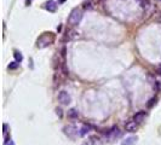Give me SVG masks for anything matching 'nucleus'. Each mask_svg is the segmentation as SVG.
Here are the masks:
<instances>
[{
	"label": "nucleus",
	"instance_id": "nucleus-10",
	"mask_svg": "<svg viewBox=\"0 0 161 145\" xmlns=\"http://www.w3.org/2000/svg\"><path fill=\"white\" fill-rule=\"evenodd\" d=\"M80 35H79V32L76 30H69L67 33V39L68 40H74V39H78Z\"/></svg>",
	"mask_w": 161,
	"mask_h": 145
},
{
	"label": "nucleus",
	"instance_id": "nucleus-20",
	"mask_svg": "<svg viewBox=\"0 0 161 145\" xmlns=\"http://www.w3.org/2000/svg\"><path fill=\"white\" fill-rule=\"evenodd\" d=\"M159 1H161V0H159Z\"/></svg>",
	"mask_w": 161,
	"mask_h": 145
},
{
	"label": "nucleus",
	"instance_id": "nucleus-11",
	"mask_svg": "<svg viewBox=\"0 0 161 145\" xmlns=\"http://www.w3.org/2000/svg\"><path fill=\"white\" fill-rule=\"evenodd\" d=\"M137 1L139 3L141 7L144 9V10H148L149 6H150V3H149V0H137Z\"/></svg>",
	"mask_w": 161,
	"mask_h": 145
},
{
	"label": "nucleus",
	"instance_id": "nucleus-15",
	"mask_svg": "<svg viewBox=\"0 0 161 145\" xmlns=\"http://www.w3.org/2000/svg\"><path fill=\"white\" fill-rule=\"evenodd\" d=\"M18 65H19V63H18V62H12V63H10V64H9V69H17V68H18Z\"/></svg>",
	"mask_w": 161,
	"mask_h": 145
},
{
	"label": "nucleus",
	"instance_id": "nucleus-12",
	"mask_svg": "<svg viewBox=\"0 0 161 145\" xmlns=\"http://www.w3.org/2000/svg\"><path fill=\"white\" fill-rule=\"evenodd\" d=\"M68 116L70 119H76L79 116V111L76 109H70V110H68Z\"/></svg>",
	"mask_w": 161,
	"mask_h": 145
},
{
	"label": "nucleus",
	"instance_id": "nucleus-9",
	"mask_svg": "<svg viewBox=\"0 0 161 145\" xmlns=\"http://www.w3.org/2000/svg\"><path fill=\"white\" fill-rule=\"evenodd\" d=\"M126 131L127 132H136V129H137V122L136 121H131V122H128V123H126Z\"/></svg>",
	"mask_w": 161,
	"mask_h": 145
},
{
	"label": "nucleus",
	"instance_id": "nucleus-14",
	"mask_svg": "<svg viewBox=\"0 0 161 145\" xmlns=\"http://www.w3.org/2000/svg\"><path fill=\"white\" fill-rule=\"evenodd\" d=\"M90 129H91V127L90 126H82V128L80 129V135H85L86 133H88L90 132Z\"/></svg>",
	"mask_w": 161,
	"mask_h": 145
},
{
	"label": "nucleus",
	"instance_id": "nucleus-4",
	"mask_svg": "<svg viewBox=\"0 0 161 145\" xmlns=\"http://www.w3.org/2000/svg\"><path fill=\"white\" fill-rule=\"evenodd\" d=\"M64 133H66L69 138H75V135L78 134V128L74 125H68L64 127Z\"/></svg>",
	"mask_w": 161,
	"mask_h": 145
},
{
	"label": "nucleus",
	"instance_id": "nucleus-2",
	"mask_svg": "<svg viewBox=\"0 0 161 145\" xmlns=\"http://www.w3.org/2000/svg\"><path fill=\"white\" fill-rule=\"evenodd\" d=\"M81 18H82V11L80 9L75 7V9L72 10V12H70V15L68 17V23L70 25H78L80 23Z\"/></svg>",
	"mask_w": 161,
	"mask_h": 145
},
{
	"label": "nucleus",
	"instance_id": "nucleus-19",
	"mask_svg": "<svg viewBox=\"0 0 161 145\" xmlns=\"http://www.w3.org/2000/svg\"><path fill=\"white\" fill-rule=\"evenodd\" d=\"M66 1V0H58V3H64Z\"/></svg>",
	"mask_w": 161,
	"mask_h": 145
},
{
	"label": "nucleus",
	"instance_id": "nucleus-6",
	"mask_svg": "<svg viewBox=\"0 0 161 145\" xmlns=\"http://www.w3.org/2000/svg\"><path fill=\"white\" fill-rule=\"evenodd\" d=\"M45 9L50 12H55L57 10V4L53 1V0H49V1L45 4Z\"/></svg>",
	"mask_w": 161,
	"mask_h": 145
},
{
	"label": "nucleus",
	"instance_id": "nucleus-8",
	"mask_svg": "<svg viewBox=\"0 0 161 145\" xmlns=\"http://www.w3.org/2000/svg\"><path fill=\"white\" fill-rule=\"evenodd\" d=\"M144 119H145V112L144 111H139L133 116V121H136V122H143Z\"/></svg>",
	"mask_w": 161,
	"mask_h": 145
},
{
	"label": "nucleus",
	"instance_id": "nucleus-1",
	"mask_svg": "<svg viewBox=\"0 0 161 145\" xmlns=\"http://www.w3.org/2000/svg\"><path fill=\"white\" fill-rule=\"evenodd\" d=\"M55 40V36L52 33H44L37 41V46L39 48H45L47 46H50Z\"/></svg>",
	"mask_w": 161,
	"mask_h": 145
},
{
	"label": "nucleus",
	"instance_id": "nucleus-5",
	"mask_svg": "<svg viewBox=\"0 0 161 145\" xmlns=\"http://www.w3.org/2000/svg\"><path fill=\"white\" fill-rule=\"evenodd\" d=\"M106 135H107V138L108 139H114L115 137H118V135H120V131L118 129V127H113L110 131H108L107 133H106Z\"/></svg>",
	"mask_w": 161,
	"mask_h": 145
},
{
	"label": "nucleus",
	"instance_id": "nucleus-13",
	"mask_svg": "<svg viewBox=\"0 0 161 145\" xmlns=\"http://www.w3.org/2000/svg\"><path fill=\"white\" fill-rule=\"evenodd\" d=\"M13 57H15L16 62H18V63H21V62L23 61V56H22V53H21V52H18V51H15Z\"/></svg>",
	"mask_w": 161,
	"mask_h": 145
},
{
	"label": "nucleus",
	"instance_id": "nucleus-3",
	"mask_svg": "<svg viewBox=\"0 0 161 145\" xmlns=\"http://www.w3.org/2000/svg\"><path fill=\"white\" fill-rule=\"evenodd\" d=\"M58 100H59V103L63 104V105H68V104L72 102V97H70V94H69L68 92L61 91V92L58 93Z\"/></svg>",
	"mask_w": 161,
	"mask_h": 145
},
{
	"label": "nucleus",
	"instance_id": "nucleus-16",
	"mask_svg": "<svg viewBox=\"0 0 161 145\" xmlns=\"http://www.w3.org/2000/svg\"><path fill=\"white\" fill-rule=\"evenodd\" d=\"M4 145H15V143H13V140L12 139H6L5 141H4Z\"/></svg>",
	"mask_w": 161,
	"mask_h": 145
},
{
	"label": "nucleus",
	"instance_id": "nucleus-17",
	"mask_svg": "<svg viewBox=\"0 0 161 145\" xmlns=\"http://www.w3.org/2000/svg\"><path fill=\"white\" fill-rule=\"evenodd\" d=\"M154 103H156V98H153V99L149 100V103H148V108H151V106L154 105Z\"/></svg>",
	"mask_w": 161,
	"mask_h": 145
},
{
	"label": "nucleus",
	"instance_id": "nucleus-18",
	"mask_svg": "<svg viewBox=\"0 0 161 145\" xmlns=\"http://www.w3.org/2000/svg\"><path fill=\"white\" fill-rule=\"evenodd\" d=\"M157 73H159V74H161V67H160V68L157 69Z\"/></svg>",
	"mask_w": 161,
	"mask_h": 145
},
{
	"label": "nucleus",
	"instance_id": "nucleus-7",
	"mask_svg": "<svg viewBox=\"0 0 161 145\" xmlns=\"http://www.w3.org/2000/svg\"><path fill=\"white\" fill-rule=\"evenodd\" d=\"M136 141H137L136 137H127L126 139H124L121 141V145H133V144H136Z\"/></svg>",
	"mask_w": 161,
	"mask_h": 145
}]
</instances>
